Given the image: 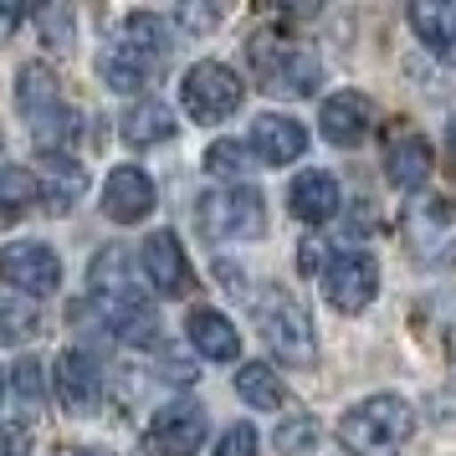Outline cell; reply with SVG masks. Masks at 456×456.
I'll list each match as a JSON object with an SVG mask.
<instances>
[{
  "label": "cell",
  "instance_id": "cell-11",
  "mask_svg": "<svg viewBox=\"0 0 456 456\" xmlns=\"http://www.w3.org/2000/svg\"><path fill=\"white\" fill-rule=\"evenodd\" d=\"M87 195V165H77L72 154H42V169H37V200H42L52 216H67Z\"/></svg>",
  "mask_w": 456,
  "mask_h": 456
},
{
  "label": "cell",
  "instance_id": "cell-23",
  "mask_svg": "<svg viewBox=\"0 0 456 456\" xmlns=\"http://www.w3.org/2000/svg\"><path fill=\"white\" fill-rule=\"evenodd\" d=\"M236 395L247 400L251 411H282V400H288L277 370H267V364H241L236 370Z\"/></svg>",
  "mask_w": 456,
  "mask_h": 456
},
{
  "label": "cell",
  "instance_id": "cell-19",
  "mask_svg": "<svg viewBox=\"0 0 456 456\" xmlns=\"http://www.w3.org/2000/svg\"><path fill=\"white\" fill-rule=\"evenodd\" d=\"M190 344H195V354H206V359H216V364H231V359L241 354V333L231 329L226 313L195 308L190 313Z\"/></svg>",
  "mask_w": 456,
  "mask_h": 456
},
{
  "label": "cell",
  "instance_id": "cell-37",
  "mask_svg": "<svg viewBox=\"0 0 456 456\" xmlns=\"http://www.w3.org/2000/svg\"><path fill=\"white\" fill-rule=\"evenodd\" d=\"M11 221H16V210H5V206H0V226H11Z\"/></svg>",
  "mask_w": 456,
  "mask_h": 456
},
{
  "label": "cell",
  "instance_id": "cell-38",
  "mask_svg": "<svg viewBox=\"0 0 456 456\" xmlns=\"http://www.w3.org/2000/svg\"><path fill=\"white\" fill-rule=\"evenodd\" d=\"M446 149H452V159H456V124H452V134H446Z\"/></svg>",
  "mask_w": 456,
  "mask_h": 456
},
{
  "label": "cell",
  "instance_id": "cell-29",
  "mask_svg": "<svg viewBox=\"0 0 456 456\" xmlns=\"http://www.w3.org/2000/svg\"><path fill=\"white\" fill-rule=\"evenodd\" d=\"M216 456H256V431H251L247 420L231 426V431L216 441Z\"/></svg>",
  "mask_w": 456,
  "mask_h": 456
},
{
  "label": "cell",
  "instance_id": "cell-39",
  "mask_svg": "<svg viewBox=\"0 0 456 456\" xmlns=\"http://www.w3.org/2000/svg\"><path fill=\"white\" fill-rule=\"evenodd\" d=\"M0 395H5V379H0Z\"/></svg>",
  "mask_w": 456,
  "mask_h": 456
},
{
  "label": "cell",
  "instance_id": "cell-9",
  "mask_svg": "<svg viewBox=\"0 0 456 456\" xmlns=\"http://www.w3.org/2000/svg\"><path fill=\"white\" fill-rule=\"evenodd\" d=\"M200 441H206V411L190 400H175L149 420V452L154 456H195Z\"/></svg>",
  "mask_w": 456,
  "mask_h": 456
},
{
  "label": "cell",
  "instance_id": "cell-30",
  "mask_svg": "<svg viewBox=\"0 0 456 456\" xmlns=\"http://www.w3.org/2000/svg\"><path fill=\"white\" fill-rule=\"evenodd\" d=\"M16 390H21L26 400H42L46 395V374H42L37 359H21V364H16Z\"/></svg>",
  "mask_w": 456,
  "mask_h": 456
},
{
  "label": "cell",
  "instance_id": "cell-35",
  "mask_svg": "<svg viewBox=\"0 0 456 456\" xmlns=\"http://www.w3.org/2000/svg\"><path fill=\"white\" fill-rule=\"evenodd\" d=\"M297 267H303V272L318 267V241H303V251H297Z\"/></svg>",
  "mask_w": 456,
  "mask_h": 456
},
{
  "label": "cell",
  "instance_id": "cell-12",
  "mask_svg": "<svg viewBox=\"0 0 456 456\" xmlns=\"http://www.w3.org/2000/svg\"><path fill=\"white\" fill-rule=\"evenodd\" d=\"M149 210H154V185H149V175L134 169V165H118L103 185V216L118 221V226H139Z\"/></svg>",
  "mask_w": 456,
  "mask_h": 456
},
{
  "label": "cell",
  "instance_id": "cell-16",
  "mask_svg": "<svg viewBox=\"0 0 456 456\" xmlns=\"http://www.w3.org/2000/svg\"><path fill=\"white\" fill-rule=\"evenodd\" d=\"M87 288H93V303H128V297H144V292L134 288V262H128L124 247H103L98 256H93Z\"/></svg>",
  "mask_w": 456,
  "mask_h": 456
},
{
  "label": "cell",
  "instance_id": "cell-36",
  "mask_svg": "<svg viewBox=\"0 0 456 456\" xmlns=\"http://www.w3.org/2000/svg\"><path fill=\"white\" fill-rule=\"evenodd\" d=\"M57 456H108V452H98V446H83V452H77V446H62Z\"/></svg>",
  "mask_w": 456,
  "mask_h": 456
},
{
  "label": "cell",
  "instance_id": "cell-24",
  "mask_svg": "<svg viewBox=\"0 0 456 456\" xmlns=\"http://www.w3.org/2000/svg\"><path fill=\"white\" fill-rule=\"evenodd\" d=\"M42 329L37 323V308L26 303V297H11V292H0V349H11V344H26L31 333Z\"/></svg>",
  "mask_w": 456,
  "mask_h": 456
},
{
  "label": "cell",
  "instance_id": "cell-3",
  "mask_svg": "<svg viewBox=\"0 0 456 456\" xmlns=\"http://www.w3.org/2000/svg\"><path fill=\"white\" fill-rule=\"evenodd\" d=\"M405 247L426 267H452L456 262V200L426 195L405 206Z\"/></svg>",
  "mask_w": 456,
  "mask_h": 456
},
{
  "label": "cell",
  "instance_id": "cell-21",
  "mask_svg": "<svg viewBox=\"0 0 456 456\" xmlns=\"http://www.w3.org/2000/svg\"><path fill=\"white\" fill-rule=\"evenodd\" d=\"M385 175H390L395 190H420L426 180H431V144H426L420 134L395 139L390 154H385Z\"/></svg>",
  "mask_w": 456,
  "mask_h": 456
},
{
  "label": "cell",
  "instance_id": "cell-13",
  "mask_svg": "<svg viewBox=\"0 0 456 456\" xmlns=\"http://www.w3.org/2000/svg\"><path fill=\"white\" fill-rule=\"evenodd\" d=\"M52 379H57V400H62L72 415H87L93 405H98V395H103V374H98V364H93V354H83V349L57 354Z\"/></svg>",
  "mask_w": 456,
  "mask_h": 456
},
{
  "label": "cell",
  "instance_id": "cell-5",
  "mask_svg": "<svg viewBox=\"0 0 456 456\" xmlns=\"http://www.w3.org/2000/svg\"><path fill=\"white\" fill-rule=\"evenodd\" d=\"M195 221L210 241H251L267 231V210H262V195L251 185H231V190H210Z\"/></svg>",
  "mask_w": 456,
  "mask_h": 456
},
{
  "label": "cell",
  "instance_id": "cell-6",
  "mask_svg": "<svg viewBox=\"0 0 456 456\" xmlns=\"http://www.w3.org/2000/svg\"><path fill=\"white\" fill-rule=\"evenodd\" d=\"M180 98H185V113L195 124H221L241 108L247 87L226 62H195L185 72V83H180Z\"/></svg>",
  "mask_w": 456,
  "mask_h": 456
},
{
  "label": "cell",
  "instance_id": "cell-34",
  "mask_svg": "<svg viewBox=\"0 0 456 456\" xmlns=\"http://www.w3.org/2000/svg\"><path fill=\"white\" fill-rule=\"evenodd\" d=\"M16 21H21V11H16V5H0V42L16 31Z\"/></svg>",
  "mask_w": 456,
  "mask_h": 456
},
{
  "label": "cell",
  "instance_id": "cell-7",
  "mask_svg": "<svg viewBox=\"0 0 456 456\" xmlns=\"http://www.w3.org/2000/svg\"><path fill=\"white\" fill-rule=\"evenodd\" d=\"M318 277H323V297L338 313H364L374 303V292H379V267H374L370 251H359V247L333 251Z\"/></svg>",
  "mask_w": 456,
  "mask_h": 456
},
{
  "label": "cell",
  "instance_id": "cell-14",
  "mask_svg": "<svg viewBox=\"0 0 456 456\" xmlns=\"http://www.w3.org/2000/svg\"><path fill=\"white\" fill-rule=\"evenodd\" d=\"M318 124H323V139L338 149H354L370 139L374 128V108L364 93H333L329 103H323V113H318Z\"/></svg>",
  "mask_w": 456,
  "mask_h": 456
},
{
  "label": "cell",
  "instance_id": "cell-8",
  "mask_svg": "<svg viewBox=\"0 0 456 456\" xmlns=\"http://www.w3.org/2000/svg\"><path fill=\"white\" fill-rule=\"evenodd\" d=\"M0 277L11 288H21V297L31 303V297H52L62 288V262L42 241H16V247L0 251Z\"/></svg>",
  "mask_w": 456,
  "mask_h": 456
},
{
  "label": "cell",
  "instance_id": "cell-20",
  "mask_svg": "<svg viewBox=\"0 0 456 456\" xmlns=\"http://www.w3.org/2000/svg\"><path fill=\"white\" fill-rule=\"evenodd\" d=\"M124 52H134L139 62L154 72L159 62H169V52H175V37H169V26L159 21V16H149V11H134L124 21Z\"/></svg>",
  "mask_w": 456,
  "mask_h": 456
},
{
  "label": "cell",
  "instance_id": "cell-31",
  "mask_svg": "<svg viewBox=\"0 0 456 456\" xmlns=\"http://www.w3.org/2000/svg\"><path fill=\"white\" fill-rule=\"evenodd\" d=\"M0 456H31V431L26 426H0Z\"/></svg>",
  "mask_w": 456,
  "mask_h": 456
},
{
  "label": "cell",
  "instance_id": "cell-25",
  "mask_svg": "<svg viewBox=\"0 0 456 456\" xmlns=\"http://www.w3.org/2000/svg\"><path fill=\"white\" fill-rule=\"evenodd\" d=\"M103 83L113 87V93H139V87L149 83V67L134 57V52H124V46H113L103 57Z\"/></svg>",
  "mask_w": 456,
  "mask_h": 456
},
{
  "label": "cell",
  "instance_id": "cell-22",
  "mask_svg": "<svg viewBox=\"0 0 456 456\" xmlns=\"http://www.w3.org/2000/svg\"><path fill=\"white\" fill-rule=\"evenodd\" d=\"M124 144L134 149H149V144H165L169 134H175V113H169V103H159V98H139V103L124 113Z\"/></svg>",
  "mask_w": 456,
  "mask_h": 456
},
{
  "label": "cell",
  "instance_id": "cell-32",
  "mask_svg": "<svg viewBox=\"0 0 456 456\" xmlns=\"http://www.w3.org/2000/svg\"><path fill=\"white\" fill-rule=\"evenodd\" d=\"M159 374H169V379H175V385H190V379H195V364H190L185 354L165 349V370H159Z\"/></svg>",
  "mask_w": 456,
  "mask_h": 456
},
{
  "label": "cell",
  "instance_id": "cell-4",
  "mask_svg": "<svg viewBox=\"0 0 456 456\" xmlns=\"http://www.w3.org/2000/svg\"><path fill=\"white\" fill-rule=\"evenodd\" d=\"M251 62L262 72V87L277 93V98H308V93H318V83H323L318 57L303 52V46L277 42V37H256V42H251Z\"/></svg>",
  "mask_w": 456,
  "mask_h": 456
},
{
  "label": "cell",
  "instance_id": "cell-26",
  "mask_svg": "<svg viewBox=\"0 0 456 456\" xmlns=\"http://www.w3.org/2000/svg\"><path fill=\"white\" fill-rule=\"evenodd\" d=\"M0 206L21 216L26 206H37V175L21 165H0Z\"/></svg>",
  "mask_w": 456,
  "mask_h": 456
},
{
  "label": "cell",
  "instance_id": "cell-10",
  "mask_svg": "<svg viewBox=\"0 0 456 456\" xmlns=\"http://www.w3.org/2000/svg\"><path fill=\"white\" fill-rule=\"evenodd\" d=\"M139 267H144L149 288L165 292V297H185L195 288V277H190V262H185V247H180V236L175 231H154L139 251Z\"/></svg>",
  "mask_w": 456,
  "mask_h": 456
},
{
  "label": "cell",
  "instance_id": "cell-2",
  "mask_svg": "<svg viewBox=\"0 0 456 456\" xmlns=\"http://www.w3.org/2000/svg\"><path fill=\"white\" fill-rule=\"evenodd\" d=\"M256 323H262L267 349L277 354L282 364L308 370L313 359H318V338H313L308 313L297 308V303H292L282 288H262V297H256Z\"/></svg>",
  "mask_w": 456,
  "mask_h": 456
},
{
  "label": "cell",
  "instance_id": "cell-28",
  "mask_svg": "<svg viewBox=\"0 0 456 456\" xmlns=\"http://www.w3.org/2000/svg\"><path fill=\"white\" fill-rule=\"evenodd\" d=\"M318 446V420L313 415H292L277 426V452L282 456H308Z\"/></svg>",
  "mask_w": 456,
  "mask_h": 456
},
{
  "label": "cell",
  "instance_id": "cell-17",
  "mask_svg": "<svg viewBox=\"0 0 456 456\" xmlns=\"http://www.w3.org/2000/svg\"><path fill=\"white\" fill-rule=\"evenodd\" d=\"M411 26L441 62L456 67V0H415L411 5Z\"/></svg>",
  "mask_w": 456,
  "mask_h": 456
},
{
  "label": "cell",
  "instance_id": "cell-18",
  "mask_svg": "<svg viewBox=\"0 0 456 456\" xmlns=\"http://www.w3.org/2000/svg\"><path fill=\"white\" fill-rule=\"evenodd\" d=\"M288 200H292V216H297V221H308V226L333 221V216H338V180L323 175V169H308V175H297V180H292Z\"/></svg>",
  "mask_w": 456,
  "mask_h": 456
},
{
  "label": "cell",
  "instance_id": "cell-33",
  "mask_svg": "<svg viewBox=\"0 0 456 456\" xmlns=\"http://www.w3.org/2000/svg\"><path fill=\"white\" fill-rule=\"evenodd\" d=\"M180 21L195 26V31H206V26L221 21V11H200V5H185V11H180Z\"/></svg>",
  "mask_w": 456,
  "mask_h": 456
},
{
  "label": "cell",
  "instance_id": "cell-40",
  "mask_svg": "<svg viewBox=\"0 0 456 456\" xmlns=\"http://www.w3.org/2000/svg\"><path fill=\"white\" fill-rule=\"evenodd\" d=\"M452 364H456V354H452Z\"/></svg>",
  "mask_w": 456,
  "mask_h": 456
},
{
  "label": "cell",
  "instance_id": "cell-27",
  "mask_svg": "<svg viewBox=\"0 0 456 456\" xmlns=\"http://www.w3.org/2000/svg\"><path fill=\"white\" fill-rule=\"evenodd\" d=\"M206 169L221 175V180H241V175L251 169V149L236 144V139H221V144L206 149Z\"/></svg>",
  "mask_w": 456,
  "mask_h": 456
},
{
  "label": "cell",
  "instance_id": "cell-1",
  "mask_svg": "<svg viewBox=\"0 0 456 456\" xmlns=\"http://www.w3.org/2000/svg\"><path fill=\"white\" fill-rule=\"evenodd\" d=\"M415 431V411L400 395H370L338 420V441L354 456H395Z\"/></svg>",
  "mask_w": 456,
  "mask_h": 456
},
{
  "label": "cell",
  "instance_id": "cell-15",
  "mask_svg": "<svg viewBox=\"0 0 456 456\" xmlns=\"http://www.w3.org/2000/svg\"><path fill=\"white\" fill-rule=\"evenodd\" d=\"M308 149V128L288 118V113H262L251 118V154L262 165H292L297 154Z\"/></svg>",
  "mask_w": 456,
  "mask_h": 456
}]
</instances>
